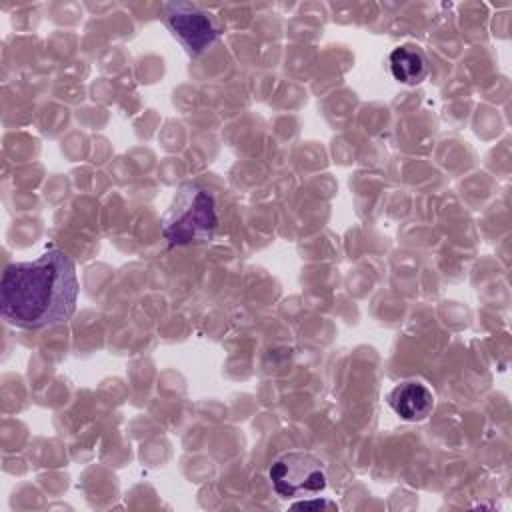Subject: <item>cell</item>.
I'll return each mask as SVG.
<instances>
[{"instance_id": "obj_2", "label": "cell", "mask_w": 512, "mask_h": 512, "mask_svg": "<svg viewBox=\"0 0 512 512\" xmlns=\"http://www.w3.org/2000/svg\"><path fill=\"white\" fill-rule=\"evenodd\" d=\"M160 224L162 236L170 246L204 244L218 226L216 200L204 186L184 182L178 186Z\"/></svg>"}, {"instance_id": "obj_3", "label": "cell", "mask_w": 512, "mask_h": 512, "mask_svg": "<svg viewBox=\"0 0 512 512\" xmlns=\"http://www.w3.org/2000/svg\"><path fill=\"white\" fill-rule=\"evenodd\" d=\"M268 476L274 492L282 500L318 498L316 494L324 492L328 484L324 464L316 456L300 450L278 456L270 466Z\"/></svg>"}, {"instance_id": "obj_5", "label": "cell", "mask_w": 512, "mask_h": 512, "mask_svg": "<svg viewBox=\"0 0 512 512\" xmlns=\"http://www.w3.org/2000/svg\"><path fill=\"white\" fill-rule=\"evenodd\" d=\"M388 406L406 422H422L434 408V394L422 382L406 380L390 390Z\"/></svg>"}, {"instance_id": "obj_1", "label": "cell", "mask_w": 512, "mask_h": 512, "mask_svg": "<svg viewBox=\"0 0 512 512\" xmlns=\"http://www.w3.org/2000/svg\"><path fill=\"white\" fill-rule=\"evenodd\" d=\"M78 276L74 260L50 248L32 262L8 264L0 280V312L22 330L64 324L76 310Z\"/></svg>"}, {"instance_id": "obj_4", "label": "cell", "mask_w": 512, "mask_h": 512, "mask_svg": "<svg viewBox=\"0 0 512 512\" xmlns=\"http://www.w3.org/2000/svg\"><path fill=\"white\" fill-rule=\"evenodd\" d=\"M162 18L166 28L190 56L202 54L218 36L212 18L190 2L162 4Z\"/></svg>"}, {"instance_id": "obj_6", "label": "cell", "mask_w": 512, "mask_h": 512, "mask_svg": "<svg viewBox=\"0 0 512 512\" xmlns=\"http://www.w3.org/2000/svg\"><path fill=\"white\" fill-rule=\"evenodd\" d=\"M390 72L394 80L406 86H416L428 76V60L414 44H402L390 52Z\"/></svg>"}]
</instances>
